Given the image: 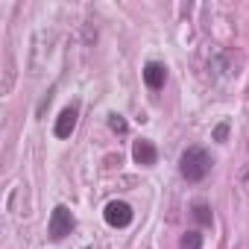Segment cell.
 I'll list each match as a JSON object with an SVG mask.
<instances>
[{"label": "cell", "instance_id": "1", "mask_svg": "<svg viewBox=\"0 0 249 249\" xmlns=\"http://www.w3.org/2000/svg\"><path fill=\"white\" fill-rule=\"evenodd\" d=\"M211 156L202 150V147H188L182 156H179V173L182 179L188 182H202L208 173H211Z\"/></svg>", "mask_w": 249, "mask_h": 249}, {"label": "cell", "instance_id": "2", "mask_svg": "<svg viewBox=\"0 0 249 249\" xmlns=\"http://www.w3.org/2000/svg\"><path fill=\"white\" fill-rule=\"evenodd\" d=\"M73 226H76L73 211L68 205H56L50 214V223H47V234H50V240H65L73 231Z\"/></svg>", "mask_w": 249, "mask_h": 249}, {"label": "cell", "instance_id": "3", "mask_svg": "<svg viewBox=\"0 0 249 249\" xmlns=\"http://www.w3.org/2000/svg\"><path fill=\"white\" fill-rule=\"evenodd\" d=\"M132 205L129 202H123V199H111L106 208H103V220L111 226V229H126L132 223Z\"/></svg>", "mask_w": 249, "mask_h": 249}, {"label": "cell", "instance_id": "4", "mask_svg": "<svg viewBox=\"0 0 249 249\" xmlns=\"http://www.w3.org/2000/svg\"><path fill=\"white\" fill-rule=\"evenodd\" d=\"M76 120H79V108L76 106H65L59 111V117H56V126H53L56 138H71L73 129H76Z\"/></svg>", "mask_w": 249, "mask_h": 249}, {"label": "cell", "instance_id": "5", "mask_svg": "<svg viewBox=\"0 0 249 249\" xmlns=\"http://www.w3.org/2000/svg\"><path fill=\"white\" fill-rule=\"evenodd\" d=\"M132 159H135V164H141V167H153V164L159 161V150H156V144H153L150 138H138V141L132 144Z\"/></svg>", "mask_w": 249, "mask_h": 249}, {"label": "cell", "instance_id": "6", "mask_svg": "<svg viewBox=\"0 0 249 249\" xmlns=\"http://www.w3.org/2000/svg\"><path fill=\"white\" fill-rule=\"evenodd\" d=\"M141 73H144V82H147L150 91H161L164 82H167V68L161 62H147Z\"/></svg>", "mask_w": 249, "mask_h": 249}, {"label": "cell", "instance_id": "7", "mask_svg": "<svg viewBox=\"0 0 249 249\" xmlns=\"http://www.w3.org/2000/svg\"><path fill=\"white\" fill-rule=\"evenodd\" d=\"M194 220H196L199 226H211L214 214H211V208H208L205 202H196V205H194Z\"/></svg>", "mask_w": 249, "mask_h": 249}, {"label": "cell", "instance_id": "8", "mask_svg": "<svg viewBox=\"0 0 249 249\" xmlns=\"http://www.w3.org/2000/svg\"><path fill=\"white\" fill-rule=\"evenodd\" d=\"M108 126H111V132H117V135H126V132H129V123L123 120V114H108Z\"/></svg>", "mask_w": 249, "mask_h": 249}, {"label": "cell", "instance_id": "9", "mask_svg": "<svg viewBox=\"0 0 249 249\" xmlns=\"http://www.w3.org/2000/svg\"><path fill=\"white\" fill-rule=\"evenodd\" d=\"M182 249H202V234H199V231H185Z\"/></svg>", "mask_w": 249, "mask_h": 249}, {"label": "cell", "instance_id": "10", "mask_svg": "<svg viewBox=\"0 0 249 249\" xmlns=\"http://www.w3.org/2000/svg\"><path fill=\"white\" fill-rule=\"evenodd\" d=\"M229 138V123H217L214 126V141H226Z\"/></svg>", "mask_w": 249, "mask_h": 249}]
</instances>
